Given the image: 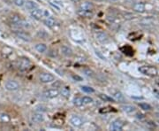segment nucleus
<instances>
[{"label": "nucleus", "mask_w": 159, "mask_h": 131, "mask_svg": "<svg viewBox=\"0 0 159 131\" xmlns=\"http://www.w3.org/2000/svg\"><path fill=\"white\" fill-rule=\"evenodd\" d=\"M71 1L73 2V3H75V4H76V3H79V2L81 1V0H71Z\"/></svg>", "instance_id": "4c0bfd02"}, {"label": "nucleus", "mask_w": 159, "mask_h": 131, "mask_svg": "<svg viewBox=\"0 0 159 131\" xmlns=\"http://www.w3.org/2000/svg\"><path fill=\"white\" fill-rule=\"evenodd\" d=\"M70 123L73 125L74 127L79 128V127L82 126L83 120L80 117V116H78V115H73L70 118Z\"/></svg>", "instance_id": "39448f33"}, {"label": "nucleus", "mask_w": 159, "mask_h": 131, "mask_svg": "<svg viewBox=\"0 0 159 131\" xmlns=\"http://www.w3.org/2000/svg\"><path fill=\"white\" fill-rule=\"evenodd\" d=\"M156 84H157V85L159 86V80H157V81H156Z\"/></svg>", "instance_id": "ea45409f"}, {"label": "nucleus", "mask_w": 159, "mask_h": 131, "mask_svg": "<svg viewBox=\"0 0 159 131\" xmlns=\"http://www.w3.org/2000/svg\"><path fill=\"white\" fill-rule=\"evenodd\" d=\"M30 12H31V16L35 20H41L43 17V11L41 9L35 8Z\"/></svg>", "instance_id": "9b49d317"}, {"label": "nucleus", "mask_w": 159, "mask_h": 131, "mask_svg": "<svg viewBox=\"0 0 159 131\" xmlns=\"http://www.w3.org/2000/svg\"><path fill=\"white\" fill-rule=\"evenodd\" d=\"M38 1H42V0H38Z\"/></svg>", "instance_id": "c03bdc74"}, {"label": "nucleus", "mask_w": 159, "mask_h": 131, "mask_svg": "<svg viewBox=\"0 0 159 131\" xmlns=\"http://www.w3.org/2000/svg\"><path fill=\"white\" fill-rule=\"evenodd\" d=\"M99 97L104 102H113L114 101V98H112V97H109L108 95H105V94H100Z\"/></svg>", "instance_id": "bb28decb"}, {"label": "nucleus", "mask_w": 159, "mask_h": 131, "mask_svg": "<svg viewBox=\"0 0 159 131\" xmlns=\"http://www.w3.org/2000/svg\"><path fill=\"white\" fill-rule=\"evenodd\" d=\"M139 106H140L141 109L145 110V111H149V110H151V106H150L149 104H147V103H141V104H139Z\"/></svg>", "instance_id": "7c9ffc66"}, {"label": "nucleus", "mask_w": 159, "mask_h": 131, "mask_svg": "<svg viewBox=\"0 0 159 131\" xmlns=\"http://www.w3.org/2000/svg\"><path fill=\"white\" fill-rule=\"evenodd\" d=\"M137 118L138 119H141V118H144L142 114H137Z\"/></svg>", "instance_id": "e433bc0d"}, {"label": "nucleus", "mask_w": 159, "mask_h": 131, "mask_svg": "<svg viewBox=\"0 0 159 131\" xmlns=\"http://www.w3.org/2000/svg\"><path fill=\"white\" fill-rule=\"evenodd\" d=\"M32 66L31 61L27 59V58H20L17 60V67L21 71L28 70Z\"/></svg>", "instance_id": "f03ea898"}, {"label": "nucleus", "mask_w": 159, "mask_h": 131, "mask_svg": "<svg viewBox=\"0 0 159 131\" xmlns=\"http://www.w3.org/2000/svg\"><path fill=\"white\" fill-rule=\"evenodd\" d=\"M109 1H111V2H113V1H117V0H109Z\"/></svg>", "instance_id": "79ce46f5"}, {"label": "nucleus", "mask_w": 159, "mask_h": 131, "mask_svg": "<svg viewBox=\"0 0 159 131\" xmlns=\"http://www.w3.org/2000/svg\"><path fill=\"white\" fill-rule=\"evenodd\" d=\"M14 5L17 6H23L25 4V0H12Z\"/></svg>", "instance_id": "2f4dec72"}, {"label": "nucleus", "mask_w": 159, "mask_h": 131, "mask_svg": "<svg viewBox=\"0 0 159 131\" xmlns=\"http://www.w3.org/2000/svg\"><path fill=\"white\" fill-rule=\"evenodd\" d=\"M74 105L77 107H81L82 106H84V103H83V100H82V97H76L74 98Z\"/></svg>", "instance_id": "412c9836"}, {"label": "nucleus", "mask_w": 159, "mask_h": 131, "mask_svg": "<svg viewBox=\"0 0 159 131\" xmlns=\"http://www.w3.org/2000/svg\"><path fill=\"white\" fill-rule=\"evenodd\" d=\"M35 112H41V113L44 112H46V107L42 106H39L35 108Z\"/></svg>", "instance_id": "473e14b6"}, {"label": "nucleus", "mask_w": 159, "mask_h": 131, "mask_svg": "<svg viewBox=\"0 0 159 131\" xmlns=\"http://www.w3.org/2000/svg\"><path fill=\"white\" fill-rule=\"evenodd\" d=\"M82 100H83V103H84V105H88V104H91V103H93V98L92 97H82Z\"/></svg>", "instance_id": "c756f323"}, {"label": "nucleus", "mask_w": 159, "mask_h": 131, "mask_svg": "<svg viewBox=\"0 0 159 131\" xmlns=\"http://www.w3.org/2000/svg\"><path fill=\"white\" fill-rule=\"evenodd\" d=\"M35 48L40 53L45 52L46 50H47V46H46V45H44V43H37V45L35 46Z\"/></svg>", "instance_id": "6ab92c4d"}, {"label": "nucleus", "mask_w": 159, "mask_h": 131, "mask_svg": "<svg viewBox=\"0 0 159 131\" xmlns=\"http://www.w3.org/2000/svg\"><path fill=\"white\" fill-rule=\"evenodd\" d=\"M43 23L49 27H53L56 25V21L53 17H47L44 21H43Z\"/></svg>", "instance_id": "f3484780"}, {"label": "nucleus", "mask_w": 159, "mask_h": 131, "mask_svg": "<svg viewBox=\"0 0 159 131\" xmlns=\"http://www.w3.org/2000/svg\"><path fill=\"white\" fill-rule=\"evenodd\" d=\"M113 98H114V100H117V101H119V102H120V101H125V97H124L123 94H122L121 92H119V91L114 92V94H113Z\"/></svg>", "instance_id": "5701e85b"}, {"label": "nucleus", "mask_w": 159, "mask_h": 131, "mask_svg": "<svg viewBox=\"0 0 159 131\" xmlns=\"http://www.w3.org/2000/svg\"><path fill=\"white\" fill-rule=\"evenodd\" d=\"M96 38L97 41H99L100 43H103L108 42V40H109V37H108L107 34L104 33V32H97V33H96Z\"/></svg>", "instance_id": "f8f14e48"}, {"label": "nucleus", "mask_w": 159, "mask_h": 131, "mask_svg": "<svg viewBox=\"0 0 159 131\" xmlns=\"http://www.w3.org/2000/svg\"><path fill=\"white\" fill-rule=\"evenodd\" d=\"M59 95V91L56 89H50V90H47L43 92V96H44L46 98H50V99L57 97Z\"/></svg>", "instance_id": "0eeeda50"}, {"label": "nucleus", "mask_w": 159, "mask_h": 131, "mask_svg": "<svg viewBox=\"0 0 159 131\" xmlns=\"http://www.w3.org/2000/svg\"><path fill=\"white\" fill-rule=\"evenodd\" d=\"M156 116H157V117L159 118V112H157V113H156Z\"/></svg>", "instance_id": "a19ab883"}, {"label": "nucleus", "mask_w": 159, "mask_h": 131, "mask_svg": "<svg viewBox=\"0 0 159 131\" xmlns=\"http://www.w3.org/2000/svg\"><path fill=\"white\" fill-rule=\"evenodd\" d=\"M48 54H49V56H51V57H53V58L57 56V51H54V50H51V51H50V52H49Z\"/></svg>", "instance_id": "72a5a7b5"}, {"label": "nucleus", "mask_w": 159, "mask_h": 131, "mask_svg": "<svg viewBox=\"0 0 159 131\" xmlns=\"http://www.w3.org/2000/svg\"><path fill=\"white\" fill-rule=\"evenodd\" d=\"M39 80L43 83H49L52 82L55 80V77L50 73H41L39 75Z\"/></svg>", "instance_id": "20e7f679"}, {"label": "nucleus", "mask_w": 159, "mask_h": 131, "mask_svg": "<svg viewBox=\"0 0 159 131\" xmlns=\"http://www.w3.org/2000/svg\"><path fill=\"white\" fill-rule=\"evenodd\" d=\"M81 89L85 93H94L95 92V90L93 88H91V87H89V86H81Z\"/></svg>", "instance_id": "cd10ccee"}, {"label": "nucleus", "mask_w": 159, "mask_h": 131, "mask_svg": "<svg viewBox=\"0 0 159 131\" xmlns=\"http://www.w3.org/2000/svg\"><path fill=\"white\" fill-rule=\"evenodd\" d=\"M121 109L127 113H133L135 112V107L130 105H123L121 106Z\"/></svg>", "instance_id": "a211bd4d"}, {"label": "nucleus", "mask_w": 159, "mask_h": 131, "mask_svg": "<svg viewBox=\"0 0 159 131\" xmlns=\"http://www.w3.org/2000/svg\"><path fill=\"white\" fill-rule=\"evenodd\" d=\"M94 1H96V2H103V1H104V0H94Z\"/></svg>", "instance_id": "58836bf2"}, {"label": "nucleus", "mask_w": 159, "mask_h": 131, "mask_svg": "<svg viewBox=\"0 0 159 131\" xmlns=\"http://www.w3.org/2000/svg\"><path fill=\"white\" fill-rule=\"evenodd\" d=\"M80 8H81V9H85V10H93L94 5H93V4H92V3L86 1V2H83V3L81 5Z\"/></svg>", "instance_id": "aec40b11"}, {"label": "nucleus", "mask_w": 159, "mask_h": 131, "mask_svg": "<svg viewBox=\"0 0 159 131\" xmlns=\"http://www.w3.org/2000/svg\"><path fill=\"white\" fill-rule=\"evenodd\" d=\"M77 13H78V15H80L81 17H83V18H90L94 14L93 10H85V9H81V8H80L77 11Z\"/></svg>", "instance_id": "1a4fd4ad"}, {"label": "nucleus", "mask_w": 159, "mask_h": 131, "mask_svg": "<svg viewBox=\"0 0 159 131\" xmlns=\"http://www.w3.org/2000/svg\"><path fill=\"white\" fill-rule=\"evenodd\" d=\"M73 78H74V80H75L77 82H81L82 81V78L79 75H73Z\"/></svg>", "instance_id": "f704fd0d"}, {"label": "nucleus", "mask_w": 159, "mask_h": 131, "mask_svg": "<svg viewBox=\"0 0 159 131\" xmlns=\"http://www.w3.org/2000/svg\"><path fill=\"white\" fill-rule=\"evenodd\" d=\"M60 94L65 97H70V88L67 86H65L63 88H61V91H60Z\"/></svg>", "instance_id": "4be33fe9"}, {"label": "nucleus", "mask_w": 159, "mask_h": 131, "mask_svg": "<svg viewBox=\"0 0 159 131\" xmlns=\"http://www.w3.org/2000/svg\"><path fill=\"white\" fill-rule=\"evenodd\" d=\"M43 120H44V118H43V115L41 112H35L31 116V121L34 123H41L43 121Z\"/></svg>", "instance_id": "9d476101"}, {"label": "nucleus", "mask_w": 159, "mask_h": 131, "mask_svg": "<svg viewBox=\"0 0 159 131\" xmlns=\"http://www.w3.org/2000/svg\"><path fill=\"white\" fill-rule=\"evenodd\" d=\"M10 121L9 115L6 113H0V122L2 123H7Z\"/></svg>", "instance_id": "b1692460"}, {"label": "nucleus", "mask_w": 159, "mask_h": 131, "mask_svg": "<svg viewBox=\"0 0 159 131\" xmlns=\"http://www.w3.org/2000/svg\"><path fill=\"white\" fill-rule=\"evenodd\" d=\"M12 53V50L10 47L5 46V47H4L3 50H2V54H3V56L5 57V58H8Z\"/></svg>", "instance_id": "393cba45"}, {"label": "nucleus", "mask_w": 159, "mask_h": 131, "mask_svg": "<svg viewBox=\"0 0 159 131\" xmlns=\"http://www.w3.org/2000/svg\"><path fill=\"white\" fill-rule=\"evenodd\" d=\"M5 90H7L9 91H15L19 90L20 84L14 80H8L5 83Z\"/></svg>", "instance_id": "7ed1b4c3"}, {"label": "nucleus", "mask_w": 159, "mask_h": 131, "mask_svg": "<svg viewBox=\"0 0 159 131\" xmlns=\"http://www.w3.org/2000/svg\"><path fill=\"white\" fill-rule=\"evenodd\" d=\"M83 73L84 74L87 75V76H89V77H93L94 76V72L91 70V69H89V68H84L83 69Z\"/></svg>", "instance_id": "c85d7f7f"}, {"label": "nucleus", "mask_w": 159, "mask_h": 131, "mask_svg": "<svg viewBox=\"0 0 159 131\" xmlns=\"http://www.w3.org/2000/svg\"><path fill=\"white\" fill-rule=\"evenodd\" d=\"M123 127H124V122L120 120H116L111 123V129L113 131H120L123 129Z\"/></svg>", "instance_id": "6e6552de"}, {"label": "nucleus", "mask_w": 159, "mask_h": 131, "mask_svg": "<svg viewBox=\"0 0 159 131\" xmlns=\"http://www.w3.org/2000/svg\"><path fill=\"white\" fill-rule=\"evenodd\" d=\"M25 6H26V9L27 10H29V11H32L35 8H38V5L36 3H35L34 1H31V0H28V1L25 2Z\"/></svg>", "instance_id": "dca6fc26"}, {"label": "nucleus", "mask_w": 159, "mask_h": 131, "mask_svg": "<svg viewBox=\"0 0 159 131\" xmlns=\"http://www.w3.org/2000/svg\"><path fill=\"white\" fill-rule=\"evenodd\" d=\"M157 123H158V126H159V121H158V122H157Z\"/></svg>", "instance_id": "37998d69"}, {"label": "nucleus", "mask_w": 159, "mask_h": 131, "mask_svg": "<svg viewBox=\"0 0 159 131\" xmlns=\"http://www.w3.org/2000/svg\"><path fill=\"white\" fill-rule=\"evenodd\" d=\"M96 55H98V56H99V57L101 58V59L103 60H105V58L102 56V54L100 53V51H96Z\"/></svg>", "instance_id": "c9c22d12"}, {"label": "nucleus", "mask_w": 159, "mask_h": 131, "mask_svg": "<svg viewBox=\"0 0 159 131\" xmlns=\"http://www.w3.org/2000/svg\"><path fill=\"white\" fill-rule=\"evenodd\" d=\"M14 35H15L18 38L25 41V42H30L31 41V36L24 31H15L14 32Z\"/></svg>", "instance_id": "423d86ee"}, {"label": "nucleus", "mask_w": 159, "mask_h": 131, "mask_svg": "<svg viewBox=\"0 0 159 131\" xmlns=\"http://www.w3.org/2000/svg\"><path fill=\"white\" fill-rule=\"evenodd\" d=\"M138 70L142 75L147 76L154 77L157 75V69L152 66H142V67H140Z\"/></svg>", "instance_id": "f257e3e1"}, {"label": "nucleus", "mask_w": 159, "mask_h": 131, "mask_svg": "<svg viewBox=\"0 0 159 131\" xmlns=\"http://www.w3.org/2000/svg\"><path fill=\"white\" fill-rule=\"evenodd\" d=\"M16 26H18L19 27H20V28H29L30 27V23L29 22H27V21H20Z\"/></svg>", "instance_id": "a878e982"}, {"label": "nucleus", "mask_w": 159, "mask_h": 131, "mask_svg": "<svg viewBox=\"0 0 159 131\" xmlns=\"http://www.w3.org/2000/svg\"><path fill=\"white\" fill-rule=\"evenodd\" d=\"M133 9L137 12L142 13V12H145V5H144L143 3H136L134 5Z\"/></svg>", "instance_id": "2eb2a0df"}, {"label": "nucleus", "mask_w": 159, "mask_h": 131, "mask_svg": "<svg viewBox=\"0 0 159 131\" xmlns=\"http://www.w3.org/2000/svg\"><path fill=\"white\" fill-rule=\"evenodd\" d=\"M60 51H61L62 54L65 55L66 57H72V56H73V54H74V52H73V51H72V49L70 47L66 46V45L61 46Z\"/></svg>", "instance_id": "ddd939ff"}, {"label": "nucleus", "mask_w": 159, "mask_h": 131, "mask_svg": "<svg viewBox=\"0 0 159 131\" xmlns=\"http://www.w3.org/2000/svg\"><path fill=\"white\" fill-rule=\"evenodd\" d=\"M9 21L13 25H17L21 21V17H20V15H19V14H17V13H13L9 17Z\"/></svg>", "instance_id": "4468645a"}]
</instances>
